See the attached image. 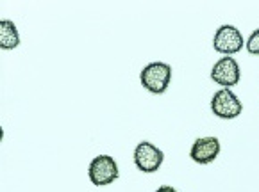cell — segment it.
<instances>
[{"label": "cell", "instance_id": "obj_6", "mask_svg": "<svg viewBox=\"0 0 259 192\" xmlns=\"http://www.w3.org/2000/svg\"><path fill=\"white\" fill-rule=\"evenodd\" d=\"M240 64L233 59V57H222L220 60H217L211 70V79L213 82L224 86V89H229V87L236 86L240 82Z\"/></svg>", "mask_w": 259, "mask_h": 192}, {"label": "cell", "instance_id": "obj_8", "mask_svg": "<svg viewBox=\"0 0 259 192\" xmlns=\"http://www.w3.org/2000/svg\"><path fill=\"white\" fill-rule=\"evenodd\" d=\"M20 45V34L11 20L0 22V46L2 50H13Z\"/></svg>", "mask_w": 259, "mask_h": 192}, {"label": "cell", "instance_id": "obj_1", "mask_svg": "<svg viewBox=\"0 0 259 192\" xmlns=\"http://www.w3.org/2000/svg\"><path fill=\"white\" fill-rule=\"evenodd\" d=\"M141 86L152 94H163L171 80V68L166 62H150L140 73Z\"/></svg>", "mask_w": 259, "mask_h": 192}, {"label": "cell", "instance_id": "obj_3", "mask_svg": "<svg viewBox=\"0 0 259 192\" xmlns=\"http://www.w3.org/2000/svg\"><path fill=\"white\" fill-rule=\"evenodd\" d=\"M211 110L222 119H234L241 114L243 105L231 89H220L211 98Z\"/></svg>", "mask_w": 259, "mask_h": 192}, {"label": "cell", "instance_id": "obj_5", "mask_svg": "<svg viewBox=\"0 0 259 192\" xmlns=\"http://www.w3.org/2000/svg\"><path fill=\"white\" fill-rule=\"evenodd\" d=\"M164 160V153L152 143H140L134 150V164L141 173H156Z\"/></svg>", "mask_w": 259, "mask_h": 192}, {"label": "cell", "instance_id": "obj_7", "mask_svg": "<svg viewBox=\"0 0 259 192\" xmlns=\"http://www.w3.org/2000/svg\"><path fill=\"white\" fill-rule=\"evenodd\" d=\"M220 141L217 137H198L190 150V158L193 162L200 164V166H206V164H211L213 160H217V157L220 155Z\"/></svg>", "mask_w": 259, "mask_h": 192}, {"label": "cell", "instance_id": "obj_4", "mask_svg": "<svg viewBox=\"0 0 259 192\" xmlns=\"http://www.w3.org/2000/svg\"><path fill=\"white\" fill-rule=\"evenodd\" d=\"M245 45V39L241 32L234 25H222L217 30L213 38V48L217 52L224 53L225 57H231L233 53H238Z\"/></svg>", "mask_w": 259, "mask_h": 192}, {"label": "cell", "instance_id": "obj_2", "mask_svg": "<svg viewBox=\"0 0 259 192\" xmlns=\"http://www.w3.org/2000/svg\"><path fill=\"white\" fill-rule=\"evenodd\" d=\"M120 176L118 164L113 157L109 155H99L90 162L88 167V178L93 185L97 187H104V185H111L113 181H116V178Z\"/></svg>", "mask_w": 259, "mask_h": 192}, {"label": "cell", "instance_id": "obj_10", "mask_svg": "<svg viewBox=\"0 0 259 192\" xmlns=\"http://www.w3.org/2000/svg\"><path fill=\"white\" fill-rule=\"evenodd\" d=\"M156 192H179V190H177V188H174V187H170V185H161Z\"/></svg>", "mask_w": 259, "mask_h": 192}, {"label": "cell", "instance_id": "obj_9", "mask_svg": "<svg viewBox=\"0 0 259 192\" xmlns=\"http://www.w3.org/2000/svg\"><path fill=\"white\" fill-rule=\"evenodd\" d=\"M247 52L252 55H259V29H255L247 39Z\"/></svg>", "mask_w": 259, "mask_h": 192}]
</instances>
